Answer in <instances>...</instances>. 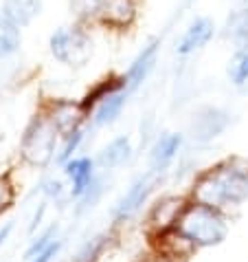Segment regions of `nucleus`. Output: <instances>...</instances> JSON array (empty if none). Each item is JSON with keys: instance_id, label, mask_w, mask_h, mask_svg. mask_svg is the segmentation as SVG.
Here are the masks:
<instances>
[{"instance_id": "7", "label": "nucleus", "mask_w": 248, "mask_h": 262, "mask_svg": "<svg viewBox=\"0 0 248 262\" xmlns=\"http://www.w3.org/2000/svg\"><path fill=\"white\" fill-rule=\"evenodd\" d=\"M64 172H66V177L70 179V196L72 199H82L92 187V183L97 181L94 177V161L88 157H82V159H68L66 163H64Z\"/></svg>"}, {"instance_id": "21", "label": "nucleus", "mask_w": 248, "mask_h": 262, "mask_svg": "<svg viewBox=\"0 0 248 262\" xmlns=\"http://www.w3.org/2000/svg\"><path fill=\"white\" fill-rule=\"evenodd\" d=\"M101 247H104V238H101V236L94 238V240H90V243L86 245L82 251H79V256H77L79 262H92V260L101 253Z\"/></svg>"}, {"instance_id": "1", "label": "nucleus", "mask_w": 248, "mask_h": 262, "mask_svg": "<svg viewBox=\"0 0 248 262\" xmlns=\"http://www.w3.org/2000/svg\"><path fill=\"white\" fill-rule=\"evenodd\" d=\"M200 203L222 209L226 205H242L248 201V172L235 163L217 165L198 183Z\"/></svg>"}, {"instance_id": "15", "label": "nucleus", "mask_w": 248, "mask_h": 262, "mask_svg": "<svg viewBox=\"0 0 248 262\" xmlns=\"http://www.w3.org/2000/svg\"><path fill=\"white\" fill-rule=\"evenodd\" d=\"M226 35L239 51L248 49V9L235 11L226 23Z\"/></svg>"}, {"instance_id": "14", "label": "nucleus", "mask_w": 248, "mask_h": 262, "mask_svg": "<svg viewBox=\"0 0 248 262\" xmlns=\"http://www.w3.org/2000/svg\"><path fill=\"white\" fill-rule=\"evenodd\" d=\"M22 45V33L20 27L13 25L5 13H0V60L13 55Z\"/></svg>"}, {"instance_id": "16", "label": "nucleus", "mask_w": 248, "mask_h": 262, "mask_svg": "<svg viewBox=\"0 0 248 262\" xmlns=\"http://www.w3.org/2000/svg\"><path fill=\"white\" fill-rule=\"evenodd\" d=\"M104 18L112 25H130L134 18V5L132 0H106Z\"/></svg>"}, {"instance_id": "6", "label": "nucleus", "mask_w": 248, "mask_h": 262, "mask_svg": "<svg viewBox=\"0 0 248 262\" xmlns=\"http://www.w3.org/2000/svg\"><path fill=\"white\" fill-rule=\"evenodd\" d=\"M152 187H154V179H152V174L136 179L134 183H132V187H130V190L123 194V199L116 203V207H114V221H126V218L134 216L138 209H141L143 203L147 201Z\"/></svg>"}, {"instance_id": "13", "label": "nucleus", "mask_w": 248, "mask_h": 262, "mask_svg": "<svg viewBox=\"0 0 248 262\" xmlns=\"http://www.w3.org/2000/svg\"><path fill=\"white\" fill-rule=\"evenodd\" d=\"M42 9L40 0H5L3 13L18 27H27Z\"/></svg>"}, {"instance_id": "11", "label": "nucleus", "mask_w": 248, "mask_h": 262, "mask_svg": "<svg viewBox=\"0 0 248 262\" xmlns=\"http://www.w3.org/2000/svg\"><path fill=\"white\" fill-rule=\"evenodd\" d=\"M130 155H132V141H130V137H116V139H112L99 152L97 163L104 170H114V167H121L126 163Z\"/></svg>"}, {"instance_id": "22", "label": "nucleus", "mask_w": 248, "mask_h": 262, "mask_svg": "<svg viewBox=\"0 0 248 262\" xmlns=\"http://www.w3.org/2000/svg\"><path fill=\"white\" fill-rule=\"evenodd\" d=\"M9 234H11V225H7V227H5L3 231H0V245L5 243V240H7V236H9Z\"/></svg>"}, {"instance_id": "12", "label": "nucleus", "mask_w": 248, "mask_h": 262, "mask_svg": "<svg viewBox=\"0 0 248 262\" xmlns=\"http://www.w3.org/2000/svg\"><path fill=\"white\" fill-rule=\"evenodd\" d=\"M130 95H132V93L128 91V86L121 89V91H114L112 95H108L97 106V111H94V126H108V123H112L121 115L123 106H126Z\"/></svg>"}, {"instance_id": "4", "label": "nucleus", "mask_w": 248, "mask_h": 262, "mask_svg": "<svg viewBox=\"0 0 248 262\" xmlns=\"http://www.w3.org/2000/svg\"><path fill=\"white\" fill-rule=\"evenodd\" d=\"M55 128L48 126L44 121H38L35 126L27 133V139H24V155L31 159L33 163L38 165H44L46 161H51L55 152Z\"/></svg>"}, {"instance_id": "3", "label": "nucleus", "mask_w": 248, "mask_h": 262, "mask_svg": "<svg viewBox=\"0 0 248 262\" xmlns=\"http://www.w3.org/2000/svg\"><path fill=\"white\" fill-rule=\"evenodd\" d=\"M51 53L66 67H84L92 55V42L79 27H62L48 40Z\"/></svg>"}, {"instance_id": "2", "label": "nucleus", "mask_w": 248, "mask_h": 262, "mask_svg": "<svg viewBox=\"0 0 248 262\" xmlns=\"http://www.w3.org/2000/svg\"><path fill=\"white\" fill-rule=\"evenodd\" d=\"M178 231L195 247H215L224 243L229 229L217 207L207 203H193L178 216Z\"/></svg>"}, {"instance_id": "5", "label": "nucleus", "mask_w": 248, "mask_h": 262, "mask_svg": "<svg viewBox=\"0 0 248 262\" xmlns=\"http://www.w3.org/2000/svg\"><path fill=\"white\" fill-rule=\"evenodd\" d=\"M229 123H231V117L224 111H220V108H202L191 123L193 139L202 143L215 139V137H220L224 133Z\"/></svg>"}, {"instance_id": "18", "label": "nucleus", "mask_w": 248, "mask_h": 262, "mask_svg": "<svg viewBox=\"0 0 248 262\" xmlns=\"http://www.w3.org/2000/svg\"><path fill=\"white\" fill-rule=\"evenodd\" d=\"M82 139H84V135H82V130H79V128L72 130V133H68V135H66V143H64V148H62V152H60V157H57V161H60V163H66L68 159L72 157V152L79 148Z\"/></svg>"}, {"instance_id": "17", "label": "nucleus", "mask_w": 248, "mask_h": 262, "mask_svg": "<svg viewBox=\"0 0 248 262\" xmlns=\"http://www.w3.org/2000/svg\"><path fill=\"white\" fill-rule=\"evenodd\" d=\"M229 75L235 86H244L248 82V49L237 51L229 64Z\"/></svg>"}, {"instance_id": "10", "label": "nucleus", "mask_w": 248, "mask_h": 262, "mask_svg": "<svg viewBox=\"0 0 248 262\" xmlns=\"http://www.w3.org/2000/svg\"><path fill=\"white\" fill-rule=\"evenodd\" d=\"M156 42H152L150 47H145L143 49V53L136 57V60L132 62V67L128 69L126 73V84H128V91L130 93H134L138 86H141L145 79H147L150 75V71L154 69V64H156Z\"/></svg>"}, {"instance_id": "19", "label": "nucleus", "mask_w": 248, "mask_h": 262, "mask_svg": "<svg viewBox=\"0 0 248 262\" xmlns=\"http://www.w3.org/2000/svg\"><path fill=\"white\" fill-rule=\"evenodd\" d=\"M60 249H62V240H51L44 249L35 253V256L29 260V262H53V258L60 253Z\"/></svg>"}, {"instance_id": "8", "label": "nucleus", "mask_w": 248, "mask_h": 262, "mask_svg": "<svg viewBox=\"0 0 248 262\" xmlns=\"http://www.w3.org/2000/svg\"><path fill=\"white\" fill-rule=\"evenodd\" d=\"M215 27L209 18H195L191 25L187 27V31L182 33V38L176 47L178 55H191L195 51H200L209 45V40L213 38Z\"/></svg>"}, {"instance_id": "20", "label": "nucleus", "mask_w": 248, "mask_h": 262, "mask_svg": "<svg viewBox=\"0 0 248 262\" xmlns=\"http://www.w3.org/2000/svg\"><path fill=\"white\" fill-rule=\"evenodd\" d=\"M55 231H57V227H51V229H46V231H44V234H42L40 238H35V243H33V245L27 249V260H31V258L35 256V253L44 249V247L51 243V240H55Z\"/></svg>"}, {"instance_id": "9", "label": "nucleus", "mask_w": 248, "mask_h": 262, "mask_svg": "<svg viewBox=\"0 0 248 262\" xmlns=\"http://www.w3.org/2000/svg\"><path fill=\"white\" fill-rule=\"evenodd\" d=\"M182 145V137L178 133H165L163 137H158V141L154 143V148L150 152V170L152 174L165 172L169 163L176 159L178 150Z\"/></svg>"}]
</instances>
